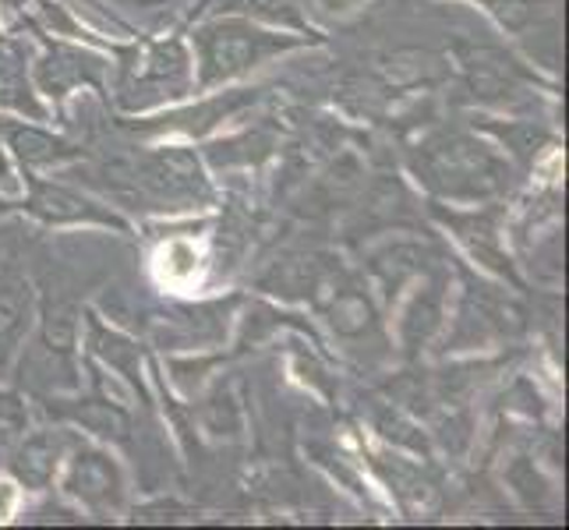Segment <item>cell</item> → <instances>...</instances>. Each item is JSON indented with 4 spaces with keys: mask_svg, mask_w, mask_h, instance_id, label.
I'll return each mask as SVG.
<instances>
[{
    "mask_svg": "<svg viewBox=\"0 0 569 530\" xmlns=\"http://www.w3.org/2000/svg\"><path fill=\"white\" fill-rule=\"evenodd\" d=\"M89 188L110 206L139 212H202L220 202L202 152L191 146H156L100 163L89 173Z\"/></svg>",
    "mask_w": 569,
    "mask_h": 530,
    "instance_id": "6da1fadb",
    "label": "cell"
},
{
    "mask_svg": "<svg viewBox=\"0 0 569 530\" xmlns=\"http://www.w3.org/2000/svg\"><path fill=\"white\" fill-rule=\"evenodd\" d=\"M407 167L428 199L449 206L506 202L517 167L475 128H436L407 149Z\"/></svg>",
    "mask_w": 569,
    "mask_h": 530,
    "instance_id": "7a4b0ae2",
    "label": "cell"
},
{
    "mask_svg": "<svg viewBox=\"0 0 569 530\" xmlns=\"http://www.w3.org/2000/svg\"><path fill=\"white\" fill-rule=\"evenodd\" d=\"M103 50L110 53V100L121 113H156L199 96L194 57L181 32H134L128 43H103Z\"/></svg>",
    "mask_w": 569,
    "mask_h": 530,
    "instance_id": "3957f363",
    "label": "cell"
},
{
    "mask_svg": "<svg viewBox=\"0 0 569 530\" xmlns=\"http://www.w3.org/2000/svg\"><path fill=\"white\" fill-rule=\"evenodd\" d=\"M326 36H298L283 29H269L262 22H251L244 14H209L194 22L188 32V47L194 57V86L199 92L223 89L238 78H248L262 64L277 61L283 53L322 47Z\"/></svg>",
    "mask_w": 569,
    "mask_h": 530,
    "instance_id": "277c9868",
    "label": "cell"
},
{
    "mask_svg": "<svg viewBox=\"0 0 569 530\" xmlns=\"http://www.w3.org/2000/svg\"><path fill=\"white\" fill-rule=\"evenodd\" d=\"M57 492L92 520H121L131 509L128 470L107 442L74 431L68 457L57 474Z\"/></svg>",
    "mask_w": 569,
    "mask_h": 530,
    "instance_id": "5b68a950",
    "label": "cell"
},
{
    "mask_svg": "<svg viewBox=\"0 0 569 530\" xmlns=\"http://www.w3.org/2000/svg\"><path fill=\"white\" fill-rule=\"evenodd\" d=\"M32 29V26H26ZM39 39V53L29 64L32 86L39 92V100L57 113V121H64V107L74 92L92 89L96 96L110 100V53L86 39H64L50 36L43 29H32Z\"/></svg>",
    "mask_w": 569,
    "mask_h": 530,
    "instance_id": "8992f818",
    "label": "cell"
},
{
    "mask_svg": "<svg viewBox=\"0 0 569 530\" xmlns=\"http://www.w3.org/2000/svg\"><path fill=\"white\" fill-rule=\"evenodd\" d=\"M428 216L436 223L449 230L467 259L478 269H485L488 277L509 283V287H523L513 254L506 248V202H481V206H449L428 199Z\"/></svg>",
    "mask_w": 569,
    "mask_h": 530,
    "instance_id": "52a82bcc",
    "label": "cell"
},
{
    "mask_svg": "<svg viewBox=\"0 0 569 530\" xmlns=\"http://www.w3.org/2000/svg\"><path fill=\"white\" fill-rule=\"evenodd\" d=\"M457 68L460 86L470 103L492 110H520L535 100L541 74L517 61L513 53L492 43H457Z\"/></svg>",
    "mask_w": 569,
    "mask_h": 530,
    "instance_id": "ba28073f",
    "label": "cell"
},
{
    "mask_svg": "<svg viewBox=\"0 0 569 530\" xmlns=\"http://www.w3.org/2000/svg\"><path fill=\"white\" fill-rule=\"evenodd\" d=\"M22 177V202L14 209L43 227H103L117 233H131V220L117 212L107 199H96L92 191H82L61 177H47L39 170H18Z\"/></svg>",
    "mask_w": 569,
    "mask_h": 530,
    "instance_id": "9c48e42d",
    "label": "cell"
},
{
    "mask_svg": "<svg viewBox=\"0 0 569 530\" xmlns=\"http://www.w3.org/2000/svg\"><path fill=\"white\" fill-rule=\"evenodd\" d=\"M449 319H453V329L446 326V353H457L513 340L527 316L502 287L478 280L475 272H463V293Z\"/></svg>",
    "mask_w": 569,
    "mask_h": 530,
    "instance_id": "30bf717a",
    "label": "cell"
},
{
    "mask_svg": "<svg viewBox=\"0 0 569 530\" xmlns=\"http://www.w3.org/2000/svg\"><path fill=\"white\" fill-rule=\"evenodd\" d=\"M262 86H244V89H223V92H199L194 103L184 100L178 107H167V113L146 117V121H134L124 128L134 134H149V139H163V134H184V139H206L209 131L223 128L227 121H238L244 110H251L262 100Z\"/></svg>",
    "mask_w": 569,
    "mask_h": 530,
    "instance_id": "8fae6325",
    "label": "cell"
},
{
    "mask_svg": "<svg viewBox=\"0 0 569 530\" xmlns=\"http://www.w3.org/2000/svg\"><path fill=\"white\" fill-rule=\"evenodd\" d=\"M410 287L415 290L397 301V347L407 361H418L449 322V272L439 262Z\"/></svg>",
    "mask_w": 569,
    "mask_h": 530,
    "instance_id": "7c38bea8",
    "label": "cell"
},
{
    "mask_svg": "<svg viewBox=\"0 0 569 530\" xmlns=\"http://www.w3.org/2000/svg\"><path fill=\"white\" fill-rule=\"evenodd\" d=\"M89 368L92 379V392L78 400H57V397H43L47 414L61 424H71L74 431H86L89 439L107 442V446H124L131 439V414L124 403H113L107 392V376L103 368L92 358L82 361Z\"/></svg>",
    "mask_w": 569,
    "mask_h": 530,
    "instance_id": "4fadbf2b",
    "label": "cell"
},
{
    "mask_svg": "<svg viewBox=\"0 0 569 530\" xmlns=\"http://www.w3.org/2000/svg\"><path fill=\"white\" fill-rule=\"evenodd\" d=\"M71 436H74V428L57 421L43 428H29L26 436L18 439V446L11 449V457L4 463V474L22 488V496H43L57 484Z\"/></svg>",
    "mask_w": 569,
    "mask_h": 530,
    "instance_id": "5bb4252c",
    "label": "cell"
},
{
    "mask_svg": "<svg viewBox=\"0 0 569 530\" xmlns=\"http://www.w3.org/2000/svg\"><path fill=\"white\" fill-rule=\"evenodd\" d=\"M431 266H439V254L428 241H418V238H389L365 254L368 283L382 298L386 308H397L403 290L418 277H425Z\"/></svg>",
    "mask_w": 569,
    "mask_h": 530,
    "instance_id": "9a60e30c",
    "label": "cell"
},
{
    "mask_svg": "<svg viewBox=\"0 0 569 530\" xmlns=\"http://www.w3.org/2000/svg\"><path fill=\"white\" fill-rule=\"evenodd\" d=\"M322 319L329 322V329L337 332V340L343 343H371L382 340V319H379V304L368 293L365 283L350 280V277H332L326 280V287L316 298Z\"/></svg>",
    "mask_w": 569,
    "mask_h": 530,
    "instance_id": "2e32d148",
    "label": "cell"
},
{
    "mask_svg": "<svg viewBox=\"0 0 569 530\" xmlns=\"http://www.w3.org/2000/svg\"><path fill=\"white\" fill-rule=\"evenodd\" d=\"M0 134H4V146L11 152V160L18 170H68L74 163L86 160V149L64 139V134H53L43 121H26V117H0Z\"/></svg>",
    "mask_w": 569,
    "mask_h": 530,
    "instance_id": "e0dca14e",
    "label": "cell"
},
{
    "mask_svg": "<svg viewBox=\"0 0 569 530\" xmlns=\"http://www.w3.org/2000/svg\"><path fill=\"white\" fill-rule=\"evenodd\" d=\"M82 332H86V358H92L100 368H110L117 379L128 382L134 392H142L146 403H152L149 376H146V347L128 337L124 329L107 326L103 316L92 308H82Z\"/></svg>",
    "mask_w": 569,
    "mask_h": 530,
    "instance_id": "ac0fdd59",
    "label": "cell"
},
{
    "mask_svg": "<svg viewBox=\"0 0 569 530\" xmlns=\"http://www.w3.org/2000/svg\"><path fill=\"white\" fill-rule=\"evenodd\" d=\"M371 467L389 484V496L397 499L400 513L410 520H425L431 513H439L442 492L436 478L428 474V467H421L418 457H403V449L382 446L379 453H371Z\"/></svg>",
    "mask_w": 569,
    "mask_h": 530,
    "instance_id": "d6986e66",
    "label": "cell"
},
{
    "mask_svg": "<svg viewBox=\"0 0 569 530\" xmlns=\"http://www.w3.org/2000/svg\"><path fill=\"white\" fill-rule=\"evenodd\" d=\"M39 293L22 269L4 266L0 269V379L11 376L22 347L29 343V332L36 326Z\"/></svg>",
    "mask_w": 569,
    "mask_h": 530,
    "instance_id": "ffe728a7",
    "label": "cell"
},
{
    "mask_svg": "<svg viewBox=\"0 0 569 530\" xmlns=\"http://www.w3.org/2000/svg\"><path fill=\"white\" fill-rule=\"evenodd\" d=\"M29 47L22 39L8 36L0 43V110L26 117V121H53L50 107L39 100V92L32 86V71H29Z\"/></svg>",
    "mask_w": 569,
    "mask_h": 530,
    "instance_id": "44dd1931",
    "label": "cell"
},
{
    "mask_svg": "<svg viewBox=\"0 0 569 530\" xmlns=\"http://www.w3.org/2000/svg\"><path fill=\"white\" fill-rule=\"evenodd\" d=\"M329 277H332V269L326 266L322 254L287 251L277 262H269V269L259 277V290L272 293V298H283V301H298V298L316 301Z\"/></svg>",
    "mask_w": 569,
    "mask_h": 530,
    "instance_id": "7402d4cb",
    "label": "cell"
},
{
    "mask_svg": "<svg viewBox=\"0 0 569 530\" xmlns=\"http://www.w3.org/2000/svg\"><path fill=\"white\" fill-rule=\"evenodd\" d=\"M470 128L481 131L485 139H492L506 152V160L523 170H531L545 152H552L559 146L556 134L538 121H499V117L478 113Z\"/></svg>",
    "mask_w": 569,
    "mask_h": 530,
    "instance_id": "603a6c76",
    "label": "cell"
},
{
    "mask_svg": "<svg viewBox=\"0 0 569 530\" xmlns=\"http://www.w3.org/2000/svg\"><path fill=\"white\" fill-rule=\"evenodd\" d=\"M191 418L199 421L202 436L216 442H241L244 439V407L230 386L216 382L206 400H191Z\"/></svg>",
    "mask_w": 569,
    "mask_h": 530,
    "instance_id": "cb8c5ba5",
    "label": "cell"
},
{
    "mask_svg": "<svg viewBox=\"0 0 569 530\" xmlns=\"http://www.w3.org/2000/svg\"><path fill=\"white\" fill-rule=\"evenodd\" d=\"M371 428L392 449H407L415 457H431V439L397 400H371Z\"/></svg>",
    "mask_w": 569,
    "mask_h": 530,
    "instance_id": "d4e9b609",
    "label": "cell"
},
{
    "mask_svg": "<svg viewBox=\"0 0 569 530\" xmlns=\"http://www.w3.org/2000/svg\"><path fill=\"white\" fill-rule=\"evenodd\" d=\"M220 4H223L220 11L244 14L251 22H262L269 29H283V32H298V36H322L319 29H311L301 0H220Z\"/></svg>",
    "mask_w": 569,
    "mask_h": 530,
    "instance_id": "484cf974",
    "label": "cell"
},
{
    "mask_svg": "<svg viewBox=\"0 0 569 530\" xmlns=\"http://www.w3.org/2000/svg\"><path fill=\"white\" fill-rule=\"evenodd\" d=\"M29 400L18 389H4L0 392V470H4L11 449L18 446V439L29 431Z\"/></svg>",
    "mask_w": 569,
    "mask_h": 530,
    "instance_id": "4316f807",
    "label": "cell"
},
{
    "mask_svg": "<svg viewBox=\"0 0 569 530\" xmlns=\"http://www.w3.org/2000/svg\"><path fill=\"white\" fill-rule=\"evenodd\" d=\"M170 0H89V8H103L110 26L124 36H134V29L128 26L124 14H146V11H156V8H167Z\"/></svg>",
    "mask_w": 569,
    "mask_h": 530,
    "instance_id": "83f0119b",
    "label": "cell"
},
{
    "mask_svg": "<svg viewBox=\"0 0 569 530\" xmlns=\"http://www.w3.org/2000/svg\"><path fill=\"white\" fill-rule=\"evenodd\" d=\"M128 513H131L134 523H178V520L199 517L194 509L178 506V502H146V506H131Z\"/></svg>",
    "mask_w": 569,
    "mask_h": 530,
    "instance_id": "f1b7e54d",
    "label": "cell"
},
{
    "mask_svg": "<svg viewBox=\"0 0 569 530\" xmlns=\"http://www.w3.org/2000/svg\"><path fill=\"white\" fill-rule=\"evenodd\" d=\"M18 191H22V177H18L11 152L4 146V134H0V194H4V199H14Z\"/></svg>",
    "mask_w": 569,
    "mask_h": 530,
    "instance_id": "f546056e",
    "label": "cell"
},
{
    "mask_svg": "<svg viewBox=\"0 0 569 530\" xmlns=\"http://www.w3.org/2000/svg\"><path fill=\"white\" fill-rule=\"evenodd\" d=\"M18 502H22V488H18L4 470H0V523H8L14 517Z\"/></svg>",
    "mask_w": 569,
    "mask_h": 530,
    "instance_id": "4dcf8cb0",
    "label": "cell"
},
{
    "mask_svg": "<svg viewBox=\"0 0 569 530\" xmlns=\"http://www.w3.org/2000/svg\"><path fill=\"white\" fill-rule=\"evenodd\" d=\"M319 4V11L322 14H332V18H347V14H355V11H361L368 0H316Z\"/></svg>",
    "mask_w": 569,
    "mask_h": 530,
    "instance_id": "1f68e13d",
    "label": "cell"
},
{
    "mask_svg": "<svg viewBox=\"0 0 569 530\" xmlns=\"http://www.w3.org/2000/svg\"><path fill=\"white\" fill-rule=\"evenodd\" d=\"M4 39H8V29H4V22H0V43H4Z\"/></svg>",
    "mask_w": 569,
    "mask_h": 530,
    "instance_id": "d6a6232c",
    "label": "cell"
}]
</instances>
